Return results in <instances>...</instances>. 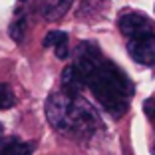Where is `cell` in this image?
<instances>
[{
    "mask_svg": "<svg viewBox=\"0 0 155 155\" xmlns=\"http://www.w3.org/2000/svg\"><path fill=\"white\" fill-rule=\"evenodd\" d=\"M153 155H155V145H153Z\"/></svg>",
    "mask_w": 155,
    "mask_h": 155,
    "instance_id": "12",
    "label": "cell"
},
{
    "mask_svg": "<svg viewBox=\"0 0 155 155\" xmlns=\"http://www.w3.org/2000/svg\"><path fill=\"white\" fill-rule=\"evenodd\" d=\"M22 2H24V0H22Z\"/></svg>",
    "mask_w": 155,
    "mask_h": 155,
    "instance_id": "13",
    "label": "cell"
},
{
    "mask_svg": "<svg viewBox=\"0 0 155 155\" xmlns=\"http://www.w3.org/2000/svg\"><path fill=\"white\" fill-rule=\"evenodd\" d=\"M86 82H84L82 74L78 72V68L74 64H70L68 68H64L62 72V87L64 91H70V94H80L84 90Z\"/></svg>",
    "mask_w": 155,
    "mask_h": 155,
    "instance_id": "6",
    "label": "cell"
},
{
    "mask_svg": "<svg viewBox=\"0 0 155 155\" xmlns=\"http://www.w3.org/2000/svg\"><path fill=\"white\" fill-rule=\"evenodd\" d=\"M74 66L82 74L100 105L114 117H121L133 97V84L121 68L104 58L96 44L82 42L74 54Z\"/></svg>",
    "mask_w": 155,
    "mask_h": 155,
    "instance_id": "1",
    "label": "cell"
},
{
    "mask_svg": "<svg viewBox=\"0 0 155 155\" xmlns=\"http://www.w3.org/2000/svg\"><path fill=\"white\" fill-rule=\"evenodd\" d=\"M64 42H68V34L60 32V30H50V32L46 34V38H44L46 48H56V46L64 44Z\"/></svg>",
    "mask_w": 155,
    "mask_h": 155,
    "instance_id": "9",
    "label": "cell"
},
{
    "mask_svg": "<svg viewBox=\"0 0 155 155\" xmlns=\"http://www.w3.org/2000/svg\"><path fill=\"white\" fill-rule=\"evenodd\" d=\"M16 104V96H14L12 87L8 84H0V111L10 110Z\"/></svg>",
    "mask_w": 155,
    "mask_h": 155,
    "instance_id": "8",
    "label": "cell"
},
{
    "mask_svg": "<svg viewBox=\"0 0 155 155\" xmlns=\"http://www.w3.org/2000/svg\"><path fill=\"white\" fill-rule=\"evenodd\" d=\"M127 52L137 64L153 66L155 64V32L127 40Z\"/></svg>",
    "mask_w": 155,
    "mask_h": 155,
    "instance_id": "4",
    "label": "cell"
},
{
    "mask_svg": "<svg viewBox=\"0 0 155 155\" xmlns=\"http://www.w3.org/2000/svg\"><path fill=\"white\" fill-rule=\"evenodd\" d=\"M0 135H2V125H0Z\"/></svg>",
    "mask_w": 155,
    "mask_h": 155,
    "instance_id": "11",
    "label": "cell"
},
{
    "mask_svg": "<svg viewBox=\"0 0 155 155\" xmlns=\"http://www.w3.org/2000/svg\"><path fill=\"white\" fill-rule=\"evenodd\" d=\"M74 0H54L48 8H46V20H58L62 18L66 12L70 10Z\"/></svg>",
    "mask_w": 155,
    "mask_h": 155,
    "instance_id": "7",
    "label": "cell"
},
{
    "mask_svg": "<svg viewBox=\"0 0 155 155\" xmlns=\"http://www.w3.org/2000/svg\"><path fill=\"white\" fill-rule=\"evenodd\" d=\"M119 30H121V34L127 38V40H131V38L145 36V34H153L155 26L145 14L125 12V14H121V18H119Z\"/></svg>",
    "mask_w": 155,
    "mask_h": 155,
    "instance_id": "3",
    "label": "cell"
},
{
    "mask_svg": "<svg viewBox=\"0 0 155 155\" xmlns=\"http://www.w3.org/2000/svg\"><path fill=\"white\" fill-rule=\"evenodd\" d=\"M10 34H12V38L16 42H20L24 38V18L22 20H16V22L10 26Z\"/></svg>",
    "mask_w": 155,
    "mask_h": 155,
    "instance_id": "10",
    "label": "cell"
},
{
    "mask_svg": "<svg viewBox=\"0 0 155 155\" xmlns=\"http://www.w3.org/2000/svg\"><path fill=\"white\" fill-rule=\"evenodd\" d=\"M46 117L56 131L76 139H87L101 127L96 107L80 94L56 91L46 100Z\"/></svg>",
    "mask_w": 155,
    "mask_h": 155,
    "instance_id": "2",
    "label": "cell"
},
{
    "mask_svg": "<svg viewBox=\"0 0 155 155\" xmlns=\"http://www.w3.org/2000/svg\"><path fill=\"white\" fill-rule=\"evenodd\" d=\"M34 141H20L18 137H0V155H32Z\"/></svg>",
    "mask_w": 155,
    "mask_h": 155,
    "instance_id": "5",
    "label": "cell"
}]
</instances>
